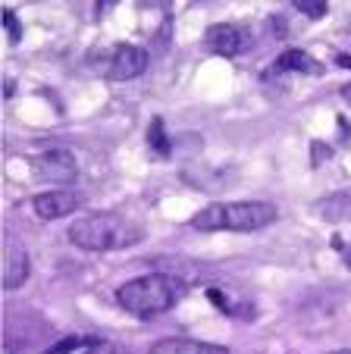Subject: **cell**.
<instances>
[{
  "label": "cell",
  "instance_id": "6da1fadb",
  "mask_svg": "<svg viewBox=\"0 0 351 354\" xmlns=\"http://www.w3.org/2000/svg\"><path fill=\"white\" fill-rule=\"evenodd\" d=\"M69 241L82 251H123L145 239V229L123 214H85L69 223Z\"/></svg>",
  "mask_w": 351,
  "mask_h": 354
},
{
  "label": "cell",
  "instance_id": "7a4b0ae2",
  "mask_svg": "<svg viewBox=\"0 0 351 354\" xmlns=\"http://www.w3.org/2000/svg\"><path fill=\"white\" fill-rule=\"evenodd\" d=\"M182 295H186V282L172 273H147L116 288L120 308L129 310L132 317H141V320L172 310L182 301Z\"/></svg>",
  "mask_w": 351,
  "mask_h": 354
},
{
  "label": "cell",
  "instance_id": "3957f363",
  "mask_svg": "<svg viewBox=\"0 0 351 354\" xmlns=\"http://www.w3.org/2000/svg\"><path fill=\"white\" fill-rule=\"evenodd\" d=\"M279 210L270 201H217L192 216V229L201 232H258L273 226Z\"/></svg>",
  "mask_w": 351,
  "mask_h": 354
},
{
  "label": "cell",
  "instance_id": "277c9868",
  "mask_svg": "<svg viewBox=\"0 0 351 354\" xmlns=\"http://www.w3.org/2000/svg\"><path fill=\"white\" fill-rule=\"evenodd\" d=\"M32 176L41 182H51V185H66V182H75L79 176V163L69 151L63 147H51L44 154L32 157Z\"/></svg>",
  "mask_w": 351,
  "mask_h": 354
},
{
  "label": "cell",
  "instance_id": "5b68a950",
  "mask_svg": "<svg viewBox=\"0 0 351 354\" xmlns=\"http://www.w3.org/2000/svg\"><path fill=\"white\" fill-rule=\"evenodd\" d=\"M145 69H147V50H141L135 44H116L110 47V54H104L100 73L113 82H129V79H138Z\"/></svg>",
  "mask_w": 351,
  "mask_h": 354
},
{
  "label": "cell",
  "instance_id": "8992f818",
  "mask_svg": "<svg viewBox=\"0 0 351 354\" xmlns=\"http://www.w3.org/2000/svg\"><path fill=\"white\" fill-rule=\"evenodd\" d=\"M251 47V35L242 26H232V22H217L204 32V50L217 57H239Z\"/></svg>",
  "mask_w": 351,
  "mask_h": 354
},
{
  "label": "cell",
  "instance_id": "52a82bcc",
  "mask_svg": "<svg viewBox=\"0 0 351 354\" xmlns=\"http://www.w3.org/2000/svg\"><path fill=\"white\" fill-rule=\"evenodd\" d=\"M79 207H82V194L60 192V188L35 194V201H32V210L38 214V220H63V216L75 214Z\"/></svg>",
  "mask_w": 351,
  "mask_h": 354
},
{
  "label": "cell",
  "instance_id": "ba28073f",
  "mask_svg": "<svg viewBox=\"0 0 351 354\" xmlns=\"http://www.w3.org/2000/svg\"><path fill=\"white\" fill-rule=\"evenodd\" d=\"M28 270H32V263H28V254L26 248L19 245V241L10 239L7 241V257H3V288H19L22 282L28 279Z\"/></svg>",
  "mask_w": 351,
  "mask_h": 354
},
{
  "label": "cell",
  "instance_id": "9c48e42d",
  "mask_svg": "<svg viewBox=\"0 0 351 354\" xmlns=\"http://www.w3.org/2000/svg\"><path fill=\"white\" fill-rule=\"evenodd\" d=\"M147 354H229V348L198 339H160L154 342Z\"/></svg>",
  "mask_w": 351,
  "mask_h": 354
},
{
  "label": "cell",
  "instance_id": "30bf717a",
  "mask_svg": "<svg viewBox=\"0 0 351 354\" xmlns=\"http://www.w3.org/2000/svg\"><path fill=\"white\" fill-rule=\"evenodd\" d=\"M273 69L276 73H307V75H323V63L314 60L311 54H305V50H285V54L276 57V63H273Z\"/></svg>",
  "mask_w": 351,
  "mask_h": 354
},
{
  "label": "cell",
  "instance_id": "8fae6325",
  "mask_svg": "<svg viewBox=\"0 0 351 354\" xmlns=\"http://www.w3.org/2000/svg\"><path fill=\"white\" fill-rule=\"evenodd\" d=\"M320 220L326 223H345L351 220V192H336V194H326L314 204Z\"/></svg>",
  "mask_w": 351,
  "mask_h": 354
},
{
  "label": "cell",
  "instance_id": "7c38bea8",
  "mask_svg": "<svg viewBox=\"0 0 351 354\" xmlns=\"http://www.w3.org/2000/svg\"><path fill=\"white\" fill-rule=\"evenodd\" d=\"M147 145H151L154 154H170V141H166V126L163 120H154L147 129Z\"/></svg>",
  "mask_w": 351,
  "mask_h": 354
},
{
  "label": "cell",
  "instance_id": "4fadbf2b",
  "mask_svg": "<svg viewBox=\"0 0 351 354\" xmlns=\"http://www.w3.org/2000/svg\"><path fill=\"white\" fill-rule=\"evenodd\" d=\"M298 13H305L307 19H323L326 10H330V0H291Z\"/></svg>",
  "mask_w": 351,
  "mask_h": 354
},
{
  "label": "cell",
  "instance_id": "5bb4252c",
  "mask_svg": "<svg viewBox=\"0 0 351 354\" xmlns=\"http://www.w3.org/2000/svg\"><path fill=\"white\" fill-rule=\"evenodd\" d=\"M82 345H94V339H63V342H57L53 348H47L44 354H69V351H75V348H82Z\"/></svg>",
  "mask_w": 351,
  "mask_h": 354
},
{
  "label": "cell",
  "instance_id": "9a60e30c",
  "mask_svg": "<svg viewBox=\"0 0 351 354\" xmlns=\"http://www.w3.org/2000/svg\"><path fill=\"white\" fill-rule=\"evenodd\" d=\"M85 354H129V348L116 345V342H94V345H88Z\"/></svg>",
  "mask_w": 351,
  "mask_h": 354
},
{
  "label": "cell",
  "instance_id": "2e32d148",
  "mask_svg": "<svg viewBox=\"0 0 351 354\" xmlns=\"http://www.w3.org/2000/svg\"><path fill=\"white\" fill-rule=\"evenodd\" d=\"M3 28H10V41H13V44H19L22 28H19V19H16L13 10H3Z\"/></svg>",
  "mask_w": 351,
  "mask_h": 354
},
{
  "label": "cell",
  "instance_id": "e0dca14e",
  "mask_svg": "<svg viewBox=\"0 0 351 354\" xmlns=\"http://www.w3.org/2000/svg\"><path fill=\"white\" fill-rule=\"evenodd\" d=\"M336 63H339L342 69H351V54H339V57H336Z\"/></svg>",
  "mask_w": 351,
  "mask_h": 354
},
{
  "label": "cell",
  "instance_id": "ac0fdd59",
  "mask_svg": "<svg viewBox=\"0 0 351 354\" xmlns=\"http://www.w3.org/2000/svg\"><path fill=\"white\" fill-rule=\"evenodd\" d=\"M342 100L351 107V82H348V85H342Z\"/></svg>",
  "mask_w": 351,
  "mask_h": 354
},
{
  "label": "cell",
  "instance_id": "d6986e66",
  "mask_svg": "<svg viewBox=\"0 0 351 354\" xmlns=\"http://www.w3.org/2000/svg\"><path fill=\"white\" fill-rule=\"evenodd\" d=\"M345 263H348V270H351V251H345Z\"/></svg>",
  "mask_w": 351,
  "mask_h": 354
},
{
  "label": "cell",
  "instance_id": "ffe728a7",
  "mask_svg": "<svg viewBox=\"0 0 351 354\" xmlns=\"http://www.w3.org/2000/svg\"><path fill=\"white\" fill-rule=\"evenodd\" d=\"M332 354H351V348H342V351H332Z\"/></svg>",
  "mask_w": 351,
  "mask_h": 354
}]
</instances>
